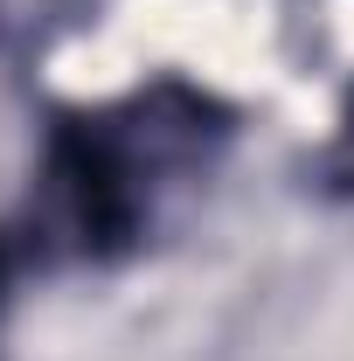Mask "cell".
<instances>
[{
  "label": "cell",
  "mask_w": 354,
  "mask_h": 361,
  "mask_svg": "<svg viewBox=\"0 0 354 361\" xmlns=\"http://www.w3.org/2000/svg\"><path fill=\"white\" fill-rule=\"evenodd\" d=\"M0 292H7V250H0Z\"/></svg>",
  "instance_id": "obj_3"
},
{
  "label": "cell",
  "mask_w": 354,
  "mask_h": 361,
  "mask_svg": "<svg viewBox=\"0 0 354 361\" xmlns=\"http://www.w3.org/2000/svg\"><path fill=\"white\" fill-rule=\"evenodd\" d=\"M229 139V111L195 84H153L118 104L56 111L28 223L56 257L111 264L146 243L160 202Z\"/></svg>",
  "instance_id": "obj_1"
},
{
  "label": "cell",
  "mask_w": 354,
  "mask_h": 361,
  "mask_svg": "<svg viewBox=\"0 0 354 361\" xmlns=\"http://www.w3.org/2000/svg\"><path fill=\"white\" fill-rule=\"evenodd\" d=\"M326 174L354 188V84H348V104H341V126H334V146H326Z\"/></svg>",
  "instance_id": "obj_2"
}]
</instances>
